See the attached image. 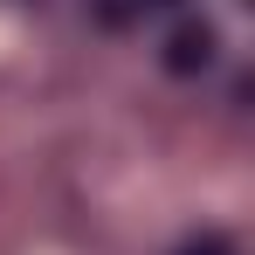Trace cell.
<instances>
[{
    "label": "cell",
    "instance_id": "cell-1",
    "mask_svg": "<svg viewBox=\"0 0 255 255\" xmlns=\"http://www.w3.org/2000/svg\"><path fill=\"white\" fill-rule=\"evenodd\" d=\"M207 62H214V35H207V28L172 35V55H166V69H172V76H193V69H207Z\"/></svg>",
    "mask_w": 255,
    "mask_h": 255
}]
</instances>
